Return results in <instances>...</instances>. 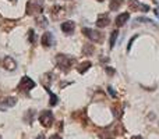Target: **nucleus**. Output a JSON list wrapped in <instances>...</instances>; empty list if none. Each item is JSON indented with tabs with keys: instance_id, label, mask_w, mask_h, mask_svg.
I'll use <instances>...</instances> for the list:
<instances>
[{
	"instance_id": "1",
	"label": "nucleus",
	"mask_w": 159,
	"mask_h": 139,
	"mask_svg": "<svg viewBox=\"0 0 159 139\" xmlns=\"http://www.w3.org/2000/svg\"><path fill=\"white\" fill-rule=\"evenodd\" d=\"M73 63H74V59L69 57L66 54H57L56 56V64L60 70H63L64 72H69L73 67Z\"/></svg>"
},
{
	"instance_id": "2",
	"label": "nucleus",
	"mask_w": 159,
	"mask_h": 139,
	"mask_svg": "<svg viewBox=\"0 0 159 139\" xmlns=\"http://www.w3.org/2000/svg\"><path fill=\"white\" fill-rule=\"evenodd\" d=\"M42 0H30L27 3V14L28 15H35L42 14Z\"/></svg>"
},
{
	"instance_id": "3",
	"label": "nucleus",
	"mask_w": 159,
	"mask_h": 139,
	"mask_svg": "<svg viewBox=\"0 0 159 139\" xmlns=\"http://www.w3.org/2000/svg\"><path fill=\"white\" fill-rule=\"evenodd\" d=\"M53 121H55V117H53L52 111L49 110H43L39 114V123L45 127V128H50L53 125Z\"/></svg>"
},
{
	"instance_id": "4",
	"label": "nucleus",
	"mask_w": 159,
	"mask_h": 139,
	"mask_svg": "<svg viewBox=\"0 0 159 139\" xmlns=\"http://www.w3.org/2000/svg\"><path fill=\"white\" fill-rule=\"evenodd\" d=\"M34 88H35V82H34L30 76H22L17 89H18L20 92H30V90L34 89Z\"/></svg>"
},
{
	"instance_id": "5",
	"label": "nucleus",
	"mask_w": 159,
	"mask_h": 139,
	"mask_svg": "<svg viewBox=\"0 0 159 139\" xmlns=\"http://www.w3.org/2000/svg\"><path fill=\"white\" fill-rule=\"evenodd\" d=\"M82 33L87 38H89L92 42H102V33L95 29H89V28H82Z\"/></svg>"
},
{
	"instance_id": "6",
	"label": "nucleus",
	"mask_w": 159,
	"mask_h": 139,
	"mask_svg": "<svg viewBox=\"0 0 159 139\" xmlns=\"http://www.w3.org/2000/svg\"><path fill=\"white\" fill-rule=\"evenodd\" d=\"M17 103L16 98H2L0 99V111H6L10 107H14Z\"/></svg>"
},
{
	"instance_id": "7",
	"label": "nucleus",
	"mask_w": 159,
	"mask_h": 139,
	"mask_svg": "<svg viewBox=\"0 0 159 139\" xmlns=\"http://www.w3.org/2000/svg\"><path fill=\"white\" fill-rule=\"evenodd\" d=\"M0 64H2L3 67H4L6 70L8 71H14L17 67V63L14 61L13 57H10V56H6V57H3L2 60H0Z\"/></svg>"
},
{
	"instance_id": "8",
	"label": "nucleus",
	"mask_w": 159,
	"mask_h": 139,
	"mask_svg": "<svg viewBox=\"0 0 159 139\" xmlns=\"http://www.w3.org/2000/svg\"><path fill=\"white\" fill-rule=\"evenodd\" d=\"M129 8L130 11H138V10H144V11H148L149 7L147 4H141L138 3L137 0H129Z\"/></svg>"
},
{
	"instance_id": "9",
	"label": "nucleus",
	"mask_w": 159,
	"mask_h": 139,
	"mask_svg": "<svg viewBox=\"0 0 159 139\" xmlns=\"http://www.w3.org/2000/svg\"><path fill=\"white\" fill-rule=\"evenodd\" d=\"M53 35L50 32H45L43 35H42V38H41V43L45 47H49V46H52L53 45Z\"/></svg>"
},
{
	"instance_id": "10",
	"label": "nucleus",
	"mask_w": 159,
	"mask_h": 139,
	"mask_svg": "<svg viewBox=\"0 0 159 139\" xmlns=\"http://www.w3.org/2000/svg\"><path fill=\"white\" fill-rule=\"evenodd\" d=\"M129 18H130V13L119 14V15L116 17V25H117V27H123V25L129 21Z\"/></svg>"
},
{
	"instance_id": "11",
	"label": "nucleus",
	"mask_w": 159,
	"mask_h": 139,
	"mask_svg": "<svg viewBox=\"0 0 159 139\" xmlns=\"http://www.w3.org/2000/svg\"><path fill=\"white\" fill-rule=\"evenodd\" d=\"M109 22H110V20H109V17H107V14H103V15L98 17V20H96V27L105 28L109 25Z\"/></svg>"
},
{
	"instance_id": "12",
	"label": "nucleus",
	"mask_w": 159,
	"mask_h": 139,
	"mask_svg": "<svg viewBox=\"0 0 159 139\" xmlns=\"http://www.w3.org/2000/svg\"><path fill=\"white\" fill-rule=\"evenodd\" d=\"M60 28H61V31H63L64 33H71L73 31H74L75 25H74V22L73 21H64L63 24L60 25Z\"/></svg>"
},
{
	"instance_id": "13",
	"label": "nucleus",
	"mask_w": 159,
	"mask_h": 139,
	"mask_svg": "<svg viewBox=\"0 0 159 139\" xmlns=\"http://www.w3.org/2000/svg\"><path fill=\"white\" fill-rule=\"evenodd\" d=\"M123 4V0H110V3H109V8H110V11H116V10H119V7Z\"/></svg>"
},
{
	"instance_id": "14",
	"label": "nucleus",
	"mask_w": 159,
	"mask_h": 139,
	"mask_svg": "<svg viewBox=\"0 0 159 139\" xmlns=\"http://www.w3.org/2000/svg\"><path fill=\"white\" fill-rule=\"evenodd\" d=\"M89 67H91V61H84V63H81L77 67V71H78L80 74H84L85 71L89 70Z\"/></svg>"
},
{
	"instance_id": "15",
	"label": "nucleus",
	"mask_w": 159,
	"mask_h": 139,
	"mask_svg": "<svg viewBox=\"0 0 159 139\" xmlns=\"http://www.w3.org/2000/svg\"><path fill=\"white\" fill-rule=\"evenodd\" d=\"M45 89H46V92L49 93V96H50V100H49V104L50 106H56V104H57V102H59V99H57V96L55 95V93H52L50 92V89L49 88H45Z\"/></svg>"
},
{
	"instance_id": "16",
	"label": "nucleus",
	"mask_w": 159,
	"mask_h": 139,
	"mask_svg": "<svg viewBox=\"0 0 159 139\" xmlns=\"http://www.w3.org/2000/svg\"><path fill=\"white\" fill-rule=\"evenodd\" d=\"M117 36H119V31L117 29H115L112 32V35H110V41H109V46H110V49H113L115 47V45H116V39H117Z\"/></svg>"
},
{
	"instance_id": "17",
	"label": "nucleus",
	"mask_w": 159,
	"mask_h": 139,
	"mask_svg": "<svg viewBox=\"0 0 159 139\" xmlns=\"http://www.w3.org/2000/svg\"><path fill=\"white\" fill-rule=\"evenodd\" d=\"M34 115H35V111L34 110H30V111H27V114L24 115V121L25 123H32L34 121Z\"/></svg>"
},
{
	"instance_id": "18",
	"label": "nucleus",
	"mask_w": 159,
	"mask_h": 139,
	"mask_svg": "<svg viewBox=\"0 0 159 139\" xmlns=\"http://www.w3.org/2000/svg\"><path fill=\"white\" fill-rule=\"evenodd\" d=\"M36 22H38V25H39V27H42V28L48 27V21H46V18H45L43 15L38 17V18H36Z\"/></svg>"
},
{
	"instance_id": "19",
	"label": "nucleus",
	"mask_w": 159,
	"mask_h": 139,
	"mask_svg": "<svg viewBox=\"0 0 159 139\" xmlns=\"http://www.w3.org/2000/svg\"><path fill=\"white\" fill-rule=\"evenodd\" d=\"M28 41H30L31 43H35V32H34V29L28 31Z\"/></svg>"
},
{
	"instance_id": "20",
	"label": "nucleus",
	"mask_w": 159,
	"mask_h": 139,
	"mask_svg": "<svg viewBox=\"0 0 159 139\" xmlns=\"http://www.w3.org/2000/svg\"><path fill=\"white\" fill-rule=\"evenodd\" d=\"M92 52V45H87L84 46V53H91Z\"/></svg>"
},
{
	"instance_id": "21",
	"label": "nucleus",
	"mask_w": 159,
	"mask_h": 139,
	"mask_svg": "<svg viewBox=\"0 0 159 139\" xmlns=\"http://www.w3.org/2000/svg\"><path fill=\"white\" fill-rule=\"evenodd\" d=\"M105 71H106L109 75H113V74H115V70H113L112 67H106V68H105Z\"/></svg>"
},
{
	"instance_id": "22",
	"label": "nucleus",
	"mask_w": 159,
	"mask_h": 139,
	"mask_svg": "<svg viewBox=\"0 0 159 139\" xmlns=\"http://www.w3.org/2000/svg\"><path fill=\"white\" fill-rule=\"evenodd\" d=\"M107 92H109V93H110V95H112V96H113V98H116V92H115V90H113V89H112V88H107Z\"/></svg>"
},
{
	"instance_id": "23",
	"label": "nucleus",
	"mask_w": 159,
	"mask_h": 139,
	"mask_svg": "<svg viewBox=\"0 0 159 139\" xmlns=\"http://www.w3.org/2000/svg\"><path fill=\"white\" fill-rule=\"evenodd\" d=\"M50 139H61V138H60V135L55 134V135H52V137H50Z\"/></svg>"
},
{
	"instance_id": "24",
	"label": "nucleus",
	"mask_w": 159,
	"mask_h": 139,
	"mask_svg": "<svg viewBox=\"0 0 159 139\" xmlns=\"http://www.w3.org/2000/svg\"><path fill=\"white\" fill-rule=\"evenodd\" d=\"M35 139H45V135H42V134H41V135H38V137H36Z\"/></svg>"
},
{
	"instance_id": "25",
	"label": "nucleus",
	"mask_w": 159,
	"mask_h": 139,
	"mask_svg": "<svg viewBox=\"0 0 159 139\" xmlns=\"http://www.w3.org/2000/svg\"><path fill=\"white\" fill-rule=\"evenodd\" d=\"M131 139H143V138H141V137H140V135H135V137H133Z\"/></svg>"
},
{
	"instance_id": "26",
	"label": "nucleus",
	"mask_w": 159,
	"mask_h": 139,
	"mask_svg": "<svg viewBox=\"0 0 159 139\" xmlns=\"http://www.w3.org/2000/svg\"><path fill=\"white\" fill-rule=\"evenodd\" d=\"M98 2H105V0H98Z\"/></svg>"
},
{
	"instance_id": "27",
	"label": "nucleus",
	"mask_w": 159,
	"mask_h": 139,
	"mask_svg": "<svg viewBox=\"0 0 159 139\" xmlns=\"http://www.w3.org/2000/svg\"><path fill=\"white\" fill-rule=\"evenodd\" d=\"M10 2H13V3H14V2H16V0H10Z\"/></svg>"
}]
</instances>
